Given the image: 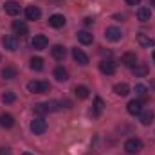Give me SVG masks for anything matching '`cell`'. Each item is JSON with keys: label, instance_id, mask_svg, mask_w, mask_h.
Returning <instances> with one entry per match:
<instances>
[{"label": "cell", "instance_id": "1", "mask_svg": "<svg viewBox=\"0 0 155 155\" xmlns=\"http://www.w3.org/2000/svg\"><path fill=\"white\" fill-rule=\"evenodd\" d=\"M143 150V141L141 139H137V137H130L126 143H124V152L130 155H135L139 153Z\"/></svg>", "mask_w": 155, "mask_h": 155}, {"label": "cell", "instance_id": "2", "mask_svg": "<svg viewBox=\"0 0 155 155\" xmlns=\"http://www.w3.org/2000/svg\"><path fill=\"white\" fill-rule=\"evenodd\" d=\"M27 90L33 92V94H43V92L51 90V85L47 81H29L27 83Z\"/></svg>", "mask_w": 155, "mask_h": 155}, {"label": "cell", "instance_id": "3", "mask_svg": "<svg viewBox=\"0 0 155 155\" xmlns=\"http://www.w3.org/2000/svg\"><path fill=\"white\" fill-rule=\"evenodd\" d=\"M45 130H47V123L38 117V119H35L33 123H31V132L35 134V135H41V134H45Z\"/></svg>", "mask_w": 155, "mask_h": 155}, {"label": "cell", "instance_id": "4", "mask_svg": "<svg viewBox=\"0 0 155 155\" xmlns=\"http://www.w3.org/2000/svg\"><path fill=\"white\" fill-rule=\"evenodd\" d=\"M4 11H5V15H9V16H16V15L20 13V4L15 2V0H9V2L4 4Z\"/></svg>", "mask_w": 155, "mask_h": 155}, {"label": "cell", "instance_id": "5", "mask_svg": "<svg viewBox=\"0 0 155 155\" xmlns=\"http://www.w3.org/2000/svg\"><path fill=\"white\" fill-rule=\"evenodd\" d=\"M99 71H101L103 74L110 76V74L116 72V63H114L112 60H103V61H99Z\"/></svg>", "mask_w": 155, "mask_h": 155}, {"label": "cell", "instance_id": "6", "mask_svg": "<svg viewBox=\"0 0 155 155\" xmlns=\"http://www.w3.org/2000/svg\"><path fill=\"white\" fill-rule=\"evenodd\" d=\"M126 110H128L130 116H139V114L143 112V103H141L139 99H132V101L126 105Z\"/></svg>", "mask_w": 155, "mask_h": 155}, {"label": "cell", "instance_id": "7", "mask_svg": "<svg viewBox=\"0 0 155 155\" xmlns=\"http://www.w3.org/2000/svg\"><path fill=\"white\" fill-rule=\"evenodd\" d=\"M2 43H4V47H5L7 51H11V52H15V51L18 49V38H16L15 35L4 36V40H2Z\"/></svg>", "mask_w": 155, "mask_h": 155}, {"label": "cell", "instance_id": "8", "mask_svg": "<svg viewBox=\"0 0 155 155\" xmlns=\"http://www.w3.org/2000/svg\"><path fill=\"white\" fill-rule=\"evenodd\" d=\"M121 36H123V33L119 27H107V31H105V38L108 41H119Z\"/></svg>", "mask_w": 155, "mask_h": 155}, {"label": "cell", "instance_id": "9", "mask_svg": "<svg viewBox=\"0 0 155 155\" xmlns=\"http://www.w3.org/2000/svg\"><path fill=\"white\" fill-rule=\"evenodd\" d=\"M47 43H49V40H47V36H43V35H36L33 38V41H31L33 49H36V51H43L47 47Z\"/></svg>", "mask_w": 155, "mask_h": 155}, {"label": "cell", "instance_id": "10", "mask_svg": "<svg viewBox=\"0 0 155 155\" xmlns=\"http://www.w3.org/2000/svg\"><path fill=\"white\" fill-rule=\"evenodd\" d=\"M121 61H123V65L134 69V67L137 65V54H135V52H124L123 58H121Z\"/></svg>", "mask_w": 155, "mask_h": 155}, {"label": "cell", "instance_id": "11", "mask_svg": "<svg viewBox=\"0 0 155 155\" xmlns=\"http://www.w3.org/2000/svg\"><path fill=\"white\" fill-rule=\"evenodd\" d=\"M13 31H15V35H20V36H25V35L29 33L27 24L22 22V20H15V22H13Z\"/></svg>", "mask_w": 155, "mask_h": 155}, {"label": "cell", "instance_id": "12", "mask_svg": "<svg viewBox=\"0 0 155 155\" xmlns=\"http://www.w3.org/2000/svg\"><path fill=\"white\" fill-rule=\"evenodd\" d=\"M139 121H141V124L150 126V124L155 121V114L152 112V110H144V112H141V114H139Z\"/></svg>", "mask_w": 155, "mask_h": 155}, {"label": "cell", "instance_id": "13", "mask_svg": "<svg viewBox=\"0 0 155 155\" xmlns=\"http://www.w3.org/2000/svg\"><path fill=\"white\" fill-rule=\"evenodd\" d=\"M40 16H41L40 7H36V5L25 7V18H27V20H40Z\"/></svg>", "mask_w": 155, "mask_h": 155}, {"label": "cell", "instance_id": "14", "mask_svg": "<svg viewBox=\"0 0 155 155\" xmlns=\"http://www.w3.org/2000/svg\"><path fill=\"white\" fill-rule=\"evenodd\" d=\"M72 58L76 60L79 65H88V56H87L81 49H78V47L76 49H72Z\"/></svg>", "mask_w": 155, "mask_h": 155}, {"label": "cell", "instance_id": "15", "mask_svg": "<svg viewBox=\"0 0 155 155\" xmlns=\"http://www.w3.org/2000/svg\"><path fill=\"white\" fill-rule=\"evenodd\" d=\"M49 25L54 27V29L63 27V25H65V16H63V15H52V16L49 18Z\"/></svg>", "mask_w": 155, "mask_h": 155}, {"label": "cell", "instance_id": "16", "mask_svg": "<svg viewBox=\"0 0 155 155\" xmlns=\"http://www.w3.org/2000/svg\"><path fill=\"white\" fill-rule=\"evenodd\" d=\"M51 54H52V58H54V60H63V58H65V54H67V51H65V47H63V45H54V47L51 49Z\"/></svg>", "mask_w": 155, "mask_h": 155}, {"label": "cell", "instance_id": "17", "mask_svg": "<svg viewBox=\"0 0 155 155\" xmlns=\"http://www.w3.org/2000/svg\"><path fill=\"white\" fill-rule=\"evenodd\" d=\"M137 18L141 20V22H148L150 18H152V11H150V7H139L137 9Z\"/></svg>", "mask_w": 155, "mask_h": 155}, {"label": "cell", "instance_id": "18", "mask_svg": "<svg viewBox=\"0 0 155 155\" xmlns=\"http://www.w3.org/2000/svg\"><path fill=\"white\" fill-rule=\"evenodd\" d=\"M15 124V117L11 114H0V126L2 128H11Z\"/></svg>", "mask_w": 155, "mask_h": 155}, {"label": "cell", "instance_id": "19", "mask_svg": "<svg viewBox=\"0 0 155 155\" xmlns=\"http://www.w3.org/2000/svg\"><path fill=\"white\" fill-rule=\"evenodd\" d=\"M78 40H79L83 45H90V43L94 41V36H92L88 31H79V33H78Z\"/></svg>", "mask_w": 155, "mask_h": 155}, {"label": "cell", "instance_id": "20", "mask_svg": "<svg viewBox=\"0 0 155 155\" xmlns=\"http://www.w3.org/2000/svg\"><path fill=\"white\" fill-rule=\"evenodd\" d=\"M114 92H116L117 96L124 97V96H128V94H130V87H128L126 83H117L116 87H114Z\"/></svg>", "mask_w": 155, "mask_h": 155}, {"label": "cell", "instance_id": "21", "mask_svg": "<svg viewBox=\"0 0 155 155\" xmlns=\"http://www.w3.org/2000/svg\"><path fill=\"white\" fill-rule=\"evenodd\" d=\"M103 110H105V103H103V99L101 97H96L94 99V110H92V114L97 117L103 114Z\"/></svg>", "mask_w": 155, "mask_h": 155}, {"label": "cell", "instance_id": "22", "mask_svg": "<svg viewBox=\"0 0 155 155\" xmlns=\"http://www.w3.org/2000/svg\"><path fill=\"white\" fill-rule=\"evenodd\" d=\"M137 43H139L141 47H150V45L153 43V40L150 38L148 35H144V33H139V35H137Z\"/></svg>", "mask_w": 155, "mask_h": 155}, {"label": "cell", "instance_id": "23", "mask_svg": "<svg viewBox=\"0 0 155 155\" xmlns=\"http://www.w3.org/2000/svg\"><path fill=\"white\" fill-rule=\"evenodd\" d=\"M74 92H76V96L79 97V99H87V97H88V94H90L88 87H85V85H78L76 88H74Z\"/></svg>", "mask_w": 155, "mask_h": 155}, {"label": "cell", "instance_id": "24", "mask_svg": "<svg viewBox=\"0 0 155 155\" xmlns=\"http://www.w3.org/2000/svg\"><path fill=\"white\" fill-rule=\"evenodd\" d=\"M54 78H56L58 81H67V79H69V72H67L63 67H56V69H54Z\"/></svg>", "mask_w": 155, "mask_h": 155}, {"label": "cell", "instance_id": "25", "mask_svg": "<svg viewBox=\"0 0 155 155\" xmlns=\"http://www.w3.org/2000/svg\"><path fill=\"white\" fill-rule=\"evenodd\" d=\"M2 78H4V79H15V78H16V69H15V67H5V69L2 71Z\"/></svg>", "mask_w": 155, "mask_h": 155}, {"label": "cell", "instance_id": "26", "mask_svg": "<svg viewBox=\"0 0 155 155\" xmlns=\"http://www.w3.org/2000/svg\"><path fill=\"white\" fill-rule=\"evenodd\" d=\"M2 101H4L5 105H11V103H15V101H16V96H15V92H11V90L4 92V94H2Z\"/></svg>", "mask_w": 155, "mask_h": 155}, {"label": "cell", "instance_id": "27", "mask_svg": "<svg viewBox=\"0 0 155 155\" xmlns=\"http://www.w3.org/2000/svg\"><path fill=\"white\" fill-rule=\"evenodd\" d=\"M31 69L33 71H41L43 69V60L38 58V56L36 58H31Z\"/></svg>", "mask_w": 155, "mask_h": 155}, {"label": "cell", "instance_id": "28", "mask_svg": "<svg viewBox=\"0 0 155 155\" xmlns=\"http://www.w3.org/2000/svg\"><path fill=\"white\" fill-rule=\"evenodd\" d=\"M134 74H135V76H146V74H148V67L137 63V65L134 67Z\"/></svg>", "mask_w": 155, "mask_h": 155}, {"label": "cell", "instance_id": "29", "mask_svg": "<svg viewBox=\"0 0 155 155\" xmlns=\"http://www.w3.org/2000/svg\"><path fill=\"white\" fill-rule=\"evenodd\" d=\"M135 94L141 96V97H144V96L148 94V87H144V85H135Z\"/></svg>", "mask_w": 155, "mask_h": 155}, {"label": "cell", "instance_id": "30", "mask_svg": "<svg viewBox=\"0 0 155 155\" xmlns=\"http://www.w3.org/2000/svg\"><path fill=\"white\" fill-rule=\"evenodd\" d=\"M35 114H38V116L47 114V107H45V103H38V105H35Z\"/></svg>", "mask_w": 155, "mask_h": 155}, {"label": "cell", "instance_id": "31", "mask_svg": "<svg viewBox=\"0 0 155 155\" xmlns=\"http://www.w3.org/2000/svg\"><path fill=\"white\" fill-rule=\"evenodd\" d=\"M0 155H11V150L7 146H0Z\"/></svg>", "mask_w": 155, "mask_h": 155}, {"label": "cell", "instance_id": "32", "mask_svg": "<svg viewBox=\"0 0 155 155\" xmlns=\"http://www.w3.org/2000/svg\"><path fill=\"white\" fill-rule=\"evenodd\" d=\"M83 22H85V25H90V24H94V18L87 16V18H83Z\"/></svg>", "mask_w": 155, "mask_h": 155}, {"label": "cell", "instance_id": "33", "mask_svg": "<svg viewBox=\"0 0 155 155\" xmlns=\"http://www.w3.org/2000/svg\"><path fill=\"white\" fill-rule=\"evenodd\" d=\"M139 2H141V0H126V4H128V5H137Z\"/></svg>", "mask_w": 155, "mask_h": 155}, {"label": "cell", "instance_id": "34", "mask_svg": "<svg viewBox=\"0 0 155 155\" xmlns=\"http://www.w3.org/2000/svg\"><path fill=\"white\" fill-rule=\"evenodd\" d=\"M22 155H33V153H27V152H25V153H22Z\"/></svg>", "mask_w": 155, "mask_h": 155}, {"label": "cell", "instance_id": "35", "mask_svg": "<svg viewBox=\"0 0 155 155\" xmlns=\"http://www.w3.org/2000/svg\"><path fill=\"white\" fill-rule=\"evenodd\" d=\"M153 61H155V51H153Z\"/></svg>", "mask_w": 155, "mask_h": 155}, {"label": "cell", "instance_id": "36", "mask_svg": "<svg viewBox=\"0 0 155 155\" xmlns=\"http://www.w3.org/2000/svg\"><path fill=\"white\" fill-rule=\"evenodd\" d=\"M152 4H153V5H155V0H152Z\"/></svg>", "mask_w": 155, "mask_h": 155}]
</instances>
